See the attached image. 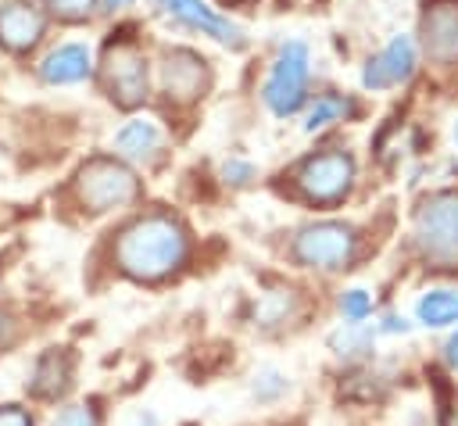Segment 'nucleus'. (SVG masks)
<instances>
[{
    "label": "nucleus",
    "instance_id": "9b49d317",
    "mask_svg": "<svg viewBox=\"0 0 458 426\" xmlns=\"http://www.w3.org/2000/svg\"><path fill=\"white\" fill-rule=\"evenodd\" d=\"M422 43L437 57L458 50V0H437L422 11Z\"/></svg>",
    "mask_w": 458,
    "mask_h": 426
},
{
    "label": "nucleus",
    "instance_id": "b1692460",
    "mask_svg": "<svg viewBox=\"0 0 458 426\" xmlns=\"http://www.w3.org/2000/svg\"><path fill=\"white\" fill-rule=\"evenodd\" d=\"M250 175H254V168H250V165H243V161H229V165H225V179H229V183H236V186L250 183Z\"/></svg>",
    "mask_w": 458,
    "mask_h": 426
},
{
    "label": "nucleus",
    "instance_id": "f3484780",
    "mask_svg": "<svg viewBox=\"0 0 458 426\" xmlns=\"http://www.w3.org/2000/svg\"><path fill=\"white\" fill-rule=\"evenodd\" d=\"M351 111H354V104H351V100H344V97H318V100H315V107L308 111L304 129H308V132H315V129H322V125H329V122H336V118L351 115Z\"/></svg>",
    "mask_w": 458,
    "mask_h": 426
},
{
    "label": "nucleus",
    "instance_id": "a211bd4d",
    "mask_svg": "<svg viewBox=\"0 0 458 426\" xmlns=\"http://www.w3.org/2000/svg\"><path fill=\"white\" fill-rule=\"evenodd\" d=\"M329 344H333V351L340 354V358H354V354H365L369 351V344H372V333L369 329H361V326H344V329H336L333 337H329Z\"/></svg>",
    "mask_w": 458,
    "mask_h": 426
},
{
    "label": "nucleus",
    "instance_id": "39448f33",
    "mask_svg": "<svg viewBox=\"0 0 458 426\" xmlns=\"http://www.w3.org/2000/svg\"><path fill=\"white\" fill-rule=\"evenodd\" d=\"M304 89H308V43L290 39V43H283V50L276 57L261 97L279 118H286L304 104Z\"/></svg>",
    "mask_w": 458,
    "mask_h": 426
},
{
    "label": "nucleus",
    "instance_id": "cd10ccee",
    "mask_svg": "<svg viewBox=\"0 0 458 426\" xmlns=\"http://www.w3.org/2000/svg\"><path fill=\"white\" fill-rule=\"evenodd\" d=\"M0 340H4V319H0Z\"/></svg>",
    "mask_w": 458,
    "mask_h": 426
},
{
    "label": "nucleus",
    "instance_id": "4be33fe9",
    "mask_svg": "<svg viewBox=\"0 0 458 426\" xmlns=\"http://www.w3.org/2000/svg\"><path fill=\"white\" fill-rule=\"evenodd\" d=\"M54 14H61V18H82L89 7H93V0H43Z\"/></svg>",
    "mask_w": 458,
    "mask_h": 426
},
{
    "label": "nucleus",
    "instance_id": "412c9836",
    "mask_svg": "<svg viewBox=\"0 0 458 426\" xmlns=\"http://www.w3.org/2000/svg\"><path fill=\"white\" fill-rule=\"evenodd\" d=\"M283 390H286V376H283V372L261 369V372L254 376V397H258V401H276Z\"/></svg>",
    "mask_w": 458,
    "mask_h": 426
},
{
    "label": "nucleus",
    "instance_id": "a878e982",
    "mask_svg": "<svg viewBox=\"0 0 458 426\" xmlns=\"http://www.w3.org/2000/svg\"><path fill=\"white\" fill-rule=\"evenodd\" d=\"M136 426H157V419H154L150 412H140V415H136Z\"/></svg>",
    "mask_w": 458,
    "mask_h": 426
},
{
    "label": "nucleus",
    "instance_id": "ddd939ff",
    "mask_svg": "<svg viewBox=\"0 0 458 426\" xmlns=\"http://www.w3.org/2000/svg\"><path fill=\"white\" fill-rule=\"evenodd\" d=\"M165 7H168L179 21L200 29L204 36H215L218 43H240V29H236L229 18H222L218 11H211L204 0H165Z\"/></svg>",
    "mask_w": 458,
    "mask_h": 426
},
{
    "label": "nucleus",
    "instance_id": "0eeeda50",
    "mask_svg": "<svg viewBox=\"0 0 458 426\" xmlns=\"http://www.w3.org/2000/svg\"><path fill=\"white\" fill-rule=\"evenodd\" d=\"M104 79H107V93H111L114 104H122V107L143 104V97H147V61L132 43L107 47Z\"/></svg>",
    "mask_w": 458,
    "mask_h": 426
},
{
    "label": "nucleus",
    "instance_id": "6e6552de",
    "mask_svg": "<svg viewBox=\"0 0 458 426\" xmlns=\"http://www.w3.org/2000/svg\"><path fill=\"white\" fill-rule=\"evenodd\" d=\"M415 72V43L411 36H394L361 72V86L365 89H386L404 82Z\"/></svg>",
    "mask_w": 458,
    "mask_h": 426
},
{
    "label": "nucleus",
    "instance_id": "2eb2a0df",
    "mask_svg": "<svg viewBox=\"0 0 458 426\" xmlns=\"http://www.w3.org/2000/svg\"><path fill=\"white\" fill-rule=\"evenodd\" d=\"M157 147H161V129H157L154 118H132V122H125V125L114 132V150H118L122 158L143 161V158H150Z\"/></svg>",
    "mask_w": 458,
    "mask_h": 426
},
{
    "label": "nucleus",
    "instance_id": "f8f14e48",
    "mask_svg": "<svg viewBox=\"0 0 458 426\" xmlns=\"http://www.w3.org/2000/svg\"><path fill=\"white\" fill-rule=\"evenodd\" d=\"M93 72L89 61V47L86 43H61L57 50H50L39 64V75L50 86H68V82H82Z\"/></svg>",
    "mask_w": 458,
    "mask_h": 426
},
{
    "label": "nucleus",
    "instance_id": "6ab92c4d",
    "mask_svg": "<svg viewBox=\"0 0 458 426\" xmlns=\"http://www.w3.org/2000/svg\"><path fill=\"white\" fill-rule=\"evenodd\" d=\"M340 315H344L351 326L365 322V319L372 315V297H369V290H361V286L347 290V294L340 297Z\"/></svg>",
    "mask_w": 458,
    "mask_h": 426
},
{
    "label": "nucleus",
    "instance_id": "5701e85b",
    "mask_svg": "<svg viewBox=\"0 0 458 426\" xmlns=\"http://www.w3.org/2000/svg\"><path fill=\"white\" fill-rule=\"evenodd\" d=\"M0 426H32V415L21 405H0Z\"/></svg>",
    "mask_w": 458,
    "mask_h": 426
},
{
    "label": "nucleus",
    "instance_id": "dca6fc26",
    "mask_svg": "<svg viewBox=\"0 0 458 426\" xmlns=\"http://www.w3.org/2000/svg\"><path fill=\"white\" fill-rule=\"evenodd\" d=\"M415 319L433 329L454 326L458 322V290H426L415 301Z\"/></svg>",
    "mask_w": 458,
    "mask_h": 426
},
{
    "label": "nucleus",
    "instance_id": "bb28decb",
    "mask_svg": "<svg viewBox=\"0 0 458 426\" xmlns=\"http://www.w3.org/2000/svg\"><path fill=\"white\" fill-rule=\"evenodd\" d=\"M129 4H132V0H104L107 11H122V7H129Z\"/></svg>",
    "mask_w": 458,
    "mask_h": 426
},
{
    "label": "nucleus",
    "instance_id": "9d476101",
    "mask_svg": "<svg viewBox=\"0 0 458 426\" xmlns=\"http://www.w3.org/2000/svg\"><path fill=\"white\" fill-rule=\"evenodd\" d=\"M47 21L39 14V7L25 4V0H7L0 4V43L11 50H29L39 43Z\"/></svg>",
    "mask_w": 458,
    "mask_h": 426
},
{
    "label": "nucleus",
    "instance_id": "393cba45",
    "mask_svg": "<svg viewBox=\"0 0 458 426\" xmlns=\"http://www.w3.org/2000/svg\"><path fill=\"white\" fill-rule=\"evenodd\" d=\"M379 333H408V322L401 315H386L383 326H379Z\"/></svg>",
    "mask_w": 458,
    "mask_h": 426
},
{
    "label": "nucleus",
    "instance_id": "1a4fd4ad",
    "mask_svg": "<svg viewBox=\"0 0 458 426\" xmlns=\"http://www.w3.org/2000/svg\"><path fill=\"white\" fill-rule=\"evenodd\" d=\"M161 82H165V93L179 104H190L204 93V82H208V68H204V57L193 54V50H168L165 54V64H161Z\"/></svg>",
    "mask_w": 458,
    "mask_h": 426
},
{
    "label": "nucleus",
    "instance_id": "20e7f679",
    "mask_svg": "<svg viewBox=\"0 0 458 426\" xmlns=\"http://www.w3.org/2000/svg\"><path fill=\"white\" fill-rule=\"evenodd\" d=\"M354 247H358V236L344 222H315L293 236V258L301 265L322 268V272L344 268L354 258Z\"/></svg>",
    "mask_w": 458,
    "mask_h": 426
},
{
    "label": "nucleus",
    "instance_id": "7ed1b4c3",
    "mask_svg": "<svg viewBox=\"0 0 458 426\" xmlns=\"http://www.w3.org/2000/svg\"><path fill=\"white\" fill-rule=\"evenodd\" d=\"M75 193L86 211H114L136 200L140 183L132 168L118 158H89L75 175Z\"/></svg>",
    "mask_w": 458,
    "mask_h": 426
},
{
    "label": "nucleus",
    "instance_id": "4468645a",
    "mask_svg": "<svg viewBox=\"0 0 458 426\" xmlns=\"http://www.w3.org/2000/svg\"><path fill=\"white\" fill-rule=\"evenodd\" d=\"M32 394H39V397H57V394H64L68 390V383H72V358L64 354V351H47V354H39L36 358V365H32Z\"/></svg>",
    "mask_w": 458,
    "mask_h": 426
},
{
    "label": "nucleus",
    "instance_id": "423d86ee",
    "mask_svg": "<svg viewBox=\"0 0 458 426\" xmlns=\"http://www.w3.org/2000/svg\"><path fill=\"white\" fill-rule=\"evenodd\" d=\"M354 183V161L344 150H322L301 161L297 168V186L304 190L308 200L318 204H336Z\"/></svg>",
    "mask_w": 458,
    "mask_h": 426
},
{
    "label": "nucleus",
    "instance_id": "f03ea898",
    "mask_svg": "<svg viewBox=\"0 0 458 426\" xmlns=\"http://www.w3.org/2000/svg\"><path fill=\"white\" fill-rule=\"evenodd\" d=\"M415 247L433 268H458V190L429 193L419 204Z\"/></svg>",
    "mask_w": 458,
    "mask_h": 426
},
{
    "label": "nucleus",
    "instance_id": "aec40b11",
    "mask_svg": "<svg viewBox=\"0 0 458 426\" xmlns=\"http://www.w3.org/2000/svg\"><path fill=\"white\" fill-rule=\"evenodd\" d=\"M50 426H100V415L93 405H64L50 419Z\"/></svg>",
    "mask_w": 458,
    "mask_h": 426
},
{
    "label": "nucleus",
    "instance_id": "c85d7f7f",
    "mask_svg": "<svg viewBox=\"0 0 458 426\" xmlns=\"http://www.w3.org/2000/svg\"><path fill=\"white\" fill-rule=\"evenodd\" d=\"M454 136H458V125H454Z\"/></svg>",
    "mask_w": 458,
    "mask_h": 426
},
{
    "label": "nucleus",
    "instance_id": "f257e3e1",
    "mask_svg": "<svg viewBox=\"0 0 458 426\" xmlns=\"http://www.w3.org/2000/svg\"><path fill=\"white\" fill-rule=\"evenodd\" d=\"M186 254H190L186 226L165 211L136 218L132 226H125L118 233V243H114L118 268L143 283H157V279L179 272Z\"/></svg>",
    "mask_w": 458,
    "mask_h": 426
},
{
    "label": "nucleus",
    "instance_id": "c756f323",
    "mask_svg": "<svg viewBox=\"0 0 458 426\" xmlns=\"http://www.w3.org/2000/svg\"><path fill=\"white\" fill-rule=\"evenodd\" d=\"M161 4H165V0H161Z\"/></svg>",
    "mask_w": 458,
    "mask_h": 426
}]
</instances>
